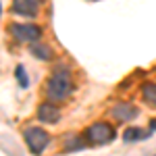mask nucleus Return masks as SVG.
Segmentation results:
<instances>
[{
  "mask_svg": "<svg viewBox=\"0 0 156 156\" xmlns=\"http://www.w3.org/2000/svg\"><path fill=\"white\" fill-rule=\"evenodd\" d=\"M46 94L52 102H60L71 94V75L67 67H56L48 85H46Z\"/></svg>",
  "mask_w": 156,
  "mask_h": 156,
  "instance_id": "nucleus-1",
  "label": "nucleus"
},
{
  "mask_svg": "<svg viewBox=\"0 0 156 156\" xmlns=\"http://www.w3.org/2000/svg\"><path fill=\"white\" fill-rule=\"evenodd\" d=\"M23 135H25V144L29 146V150L34 154H42L50 144V135L42 127H27Z\"/></svg>",
  "mask_w": 156,
  "mask_h": 156,
  "instance_id": "nucleus-2",
  "label": "nucleus"
},
{
  "mask_svg": "<svg viewBox=\"0 0 156 156\" xmlns=\"http://www.w3.org/2000/svg\"><path fill=\"white\" fill-rule=\"evenodd\" d=\"M85 137H87V142H92V144H96V146L108 144L115 137V129L108 123H94L92 127H87Z\"/></svg>",
  "mask_w": 156,
  "mask_h": 156,
  "instance_id": "nucleus-3",
  "label": "nucleus"
},
{
  "mask_svg": "<svg viewBox=\"0 0 156 156\" xmlns=\"http://www.w3.org/2000/svg\"><path fill=\"white\" fill-rule=\"evenodd\" d=\"M11 34L17 37L19 42H36V40H40V36H42L40 27L29 25V23H12Z\"/></svg>",
  "mask_w": 156,
  "mask_h": 156,
  "instance_id": "nucleus-4",
  "label": "nucleus"
},
{
  "mask_svg": "<svg viewBox=\"0 0 156 156\" xmlns=\"http://www.w3.org/2000/svg\"><path fill=\"white\" fill-rule=\"evenodd\" d=\"M37 119L44 121V123H56L60 119V112L52 102H42L37 108Z\"/></svg>",
  "mask_w": 156,
  "mask_h": 156,
  "instance_id": "nucleus-5",
  "label": "nucleus"
},
{
  "mask_svg": "<svg viewBox=\"0 0 156 156\" xmlns=\"http://www.w3.org/2000/svg\"><path fill=\"white\" fill-rule=\"evenodd\" d=\"M112 115H115V119H119V121H131L140 115V110L133 106V104L121 102V104H117V106L112 108Z\"/></svg>",
  "mask_w": 156,
  "mask_h": 156,
  "instance_id": "nucleus-6",
  "label": "nucleus"
},
{
  "mask_svg": "<svg viewBox=\"0 0 156 156\" xmlns=\"http://www.w3.org/2000/svg\"><path fill=\"white\" fill-rule=\"evenodd\" d=\"M12 12H19V15H25V17H36L37 15V4L31 2V0H12Z\"/></svg>",
  "mask_w": 156,
  "mask_h": 156,
  "instance_id": "nucleus-7",
  "label": "nucleus"
},
{
  "mask_svg": "<svg viewBox=\"0 0 156 156\" xmlns=\"http://www.w3.org/2000/svg\"><path fill=\"white\" fill-rule=\"evenodd\" d=\"M29 52H31L36 58H40V60H50L52 58V50H50L46 44H31Z\"/></svg>",
  "mask_w": 156,
  "mask_h": 156,
  "instance_id": "nucleus-8",
  "label": "nucleus"
},
{
  "mask_svg": "<svg viewBox=\"0 0 156 156\" xmlns=\"http://www.w3.org/2000/svg\"><path fill=\"white\" fill-rule=\"evenodd\" d=\"M144 137H148V131H142V129H137V127H127V129L123 131V140H125L127 144L137 142V140H144Z\"/></svg>",
  "mask_w": 156,
  "mask_h": 156,
  "instance_id": "nucleus-9",
  "label": "nucleus"
},
{
  "mask_svg": "<svg viewBox=\"0 0 156 156\" xmlns=\"http://www.w3.org/2000/svg\"><path fill=\"white\" fill-rule=\"evenodd\" d=\"M142 94H144V100L148 104L156 106V83H144L142 85Z\"/></svg>",
  "mask_w": 156,
  "mask_h": 156,
  "instance_id": "nucleus-10",
  "label": "nucleus"
},
{
  "mask_svg": "<svg viewBox=\"0 0 156 156\" xmlns=\"http://www.w3.org/2000/svg\"><path fill=\"white\" fill-rule=\"evenodd\" d=\"M15 75H17V81H19L21 87H29V79H27V73H25L23 65H19V67L15 69Z\"/></svg>",
  "mask_w": 156,
  "mask_h": 156,
  "instance_id": "nucleus-11",
  "label": "nucleus"
},
{
  "mask_svg": "<svg viewBox=\"0 0 156 156\" xmlns=\"http://www.w3.org/2000/svg\"><path fill=\"white\" fill-rule=\"evenodd\" d=\"M79 148H83L81 137H73L71 142H67V146H65V150H79Z\"/></svg>",
  "mask_w": 156,
  "mask_h": 156,
  "instance_id": "nucleus-12",
  "label": "nucleus"
},
{
  "mask_svg": "<svg viewBox=\"0 0 156 156\" xmlns=\"http://www.w3.org/2000/svg\"><path fill=\"white\" fill-rule=\"evenodd\" d=\"M152 129L156 131V117H154V119H150V131H152Z\"/></svg>",
  "mask_w": 156,
  "mask_h": 156,
  "instance_id": "nucleus-13",
  "label": "nucleus"
},
{
  "mask_svg": "<svg viewBox=\"0 0 156 156\" xmlns=\"http://www.w3.org/2000/svg\"><path fill=\"white\" fill-rule=\"evenodd\" d=\"M31 2H36V4H40V2H42V0H31Z\"/></svg>",
  "mask_w": 156,
  "mask_h": 156,
  "instance_id": "nucleus-14",
  "label": "nucleus"
},
{
  "mask_svg": "<svg viewBox=\"0 0 156 156\" xmlns=\"http://www.w3.org/2000/svg\"><path fill=\"white\" fill-rule=\"evenodd\" d=\"M0 11H2V9H0Z\"/></svg>",
  "mask_w": 156,
  "mask_h": 156,
  "instance_id": "nucleus-15",
  "label": "nucleus"
}]
</instances>
